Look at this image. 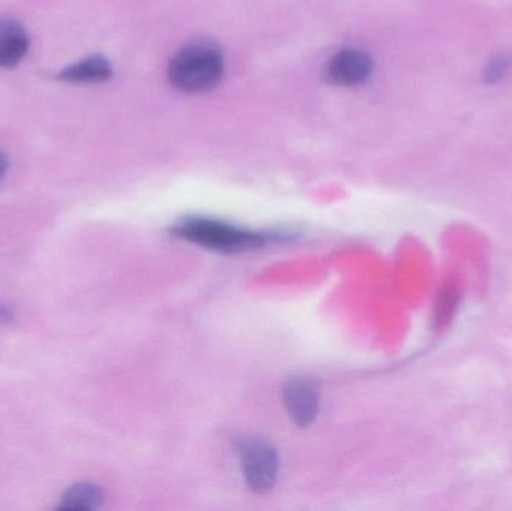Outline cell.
<instances>
[{
    "mask_svg": "<svg viewBox=\"0 0 512 511\" xmlns=\"http://www.w3.org/2000/svg\"><path fill=\"white\" fill-rule=\"evenodd\" d=\"M29 38L26 30L12 18H0V66L12 68L26 56Z\"/></svg>",
    "mask_w": 512,
    "mask_h": 511,
    "instance_id": "obj_6",
    "label": "cell"
},
{
    "mask_svg": "<svg viewBox=\"0 0 512 511\" xmlns=\"http://www.w3.org/2000/svg\"><path fill=\"white\" fill-rule=\"evenodd\" d=\"M285 407L289 416L294 420L295 425L309 426L316 419L319 410V392L318 387L309 380H291L286 384Z\"/></svg>",
    "mask_w": 512,
    "mask_h": 511,
    "instance_id": "obj_5",
    "label": "cell"
},
{
    "mask_svg": "<svg viewBox=\"0 0 512 511\" xmlns=\"http://www.w3.org/2000/svg\"><path fill=\"white\" fill-rule=\"evenodd\" d=\"M243 476L258 494H267L276 485L279 459L273 447L258 440L243 441L239 447Z\"/></svg>",
    "mask_w": 512,
    "mask_h": 511,
    "instance_id": "obj_3",
    "label": "cell"
},
{
    "mask_svg": "<svg viewBox=\"0 0 512 511\" xmlns=\"http://www.w3.org/2000/svg\"><path fill=\"white\" fill-rule=\"evenodd\" d=\"M113 75L110 62L102 56L87 57L60 72L59 78L66 83H102Z\"/></svg>",
    "mask_w": 512,
    "mask_h": 511,
    "instance_id": "obj_7",
    "label": "cell"
},
{
    "mask_svg": "<svg viewBox=\"0 0 512 511\" xmlns=\"http://www.w3.org/2000/svg\"><path fill=\"white\" fill-rule=\"evenodd\" d=\"M224 68V56L216 45L194 42L173 57L168 78L182 92L203 93L218 86Z\"/></svg>",
    "mask_w": 512,
    "mask_h": 511,
    "instance_id": "obj_1",
    "label": "cell"
},
{
    "mask_svg": "<svg viewBox=\"0 0 512 511\" xmlns=\"http://www.w3.org/2000/svg\"><path fill=\"white\" fill-rule=\"evenodd\" d=\"M511 63L510 54L501 53L493 56L489 63H487L486 69H484V80H486V83L495 84L501 81L507 75V72L510 71Z\"/></svg>",
    "mask_w": 512,
    "mask_h": 511,
    "instance_id": "obj_9",
    "label": "cell"
},
{
    "mask_svg": "<svg viewBox=\"0 0 512 511\" xmlns=\"http://www.w3.org/2000/svg\"><path fill=\"white\" fill-rule=\"evenodd\" d=\"M102 504V492L98 486L80 483L72 486L63 495L59 509L62 510H96Z\"/></svg>",
    "mask_w": 512,
    "mask_h": 511,
    "instance_id": "obj_8",
    "label": "cell"
},
{
    "mask_svg": "<svg viewBox=\"0 0 512 511\" xmlns=\"http://www.w3.org/2000/svg\"><path fill=\"white\" fill-rule=\"evenodd\" d=\"M174 234L195 245L204 246L224 254L252 251L267 243L264 234L243 230L234 225L207 218H188L179 222Z\"/></svg>",
    "mask_w": 512,
    "mask_h": 511,
    "instance_id": "obj_2",
    "label": "cell"
},
{
    "mask_svg": "<svg viewBox=\"0 0 512 511\" xmlns=\"http://www.w3.org/2000/svg\"><path fill=\"white\" fill-rule=\"evenodd\" d=\"M372 71L373 60L369 54L355 48H345L325 63L322 75L333 86L354 87L366 83Z\"/></svg>",
    "mask_w": 512,
    "mask_h": 511,
    "instance_id": "obj_4",
    "label": "cell"
},
{
    "mask_svg": "<svg viewBox=\"0 0 512 511\" xmlns=\"http://www.w3.org/2000/svg\"><path fill=\"white\" fill-rule=\"evenodd\" d=\"M6 171H8V159L0 153V180L5 177Z\"/></svg>",
    "mask_w": 512,
    "mask_h": 511,
    "instance_id": "obj_10",
    "label": "cell"
}]
</instances>
